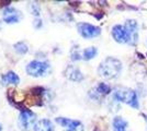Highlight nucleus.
Returning a JSON list of instances; mask_svg holds the SVG:
<instances>
[{"label":"nucleus","instance_id":"f257e3e1","mask_svg":"<svg viewBox=\"0 0 147 131\" xmlns=\"http://www.w3.org/2000/svg\"><path fill=\"white\" fill-rule=\"evenodd\" d=\"M121 70H122V63L117 58L108 57L99 65L98 73L103 79L111 80V79H115L121 73Z\"/></svg>","mask_w":147,"mask_h":131},{"label":"nucleus","instance_id":"f03ea898","mask_svg":"<svg viewBox=\"0 0 147 131\" xmlns=\"http://www.w3.org/2000/svg\"><path fill=\"white\" fill-rule=\"evenodd\" d=\"M113 98L117 102H121L124 104H127L133 108H138L140 104H138V97L137 94L134 90L129 88V87H117L113 91Z\"/></svg>","mask_w":147,"mask_h":131},{"label":"nucleus","instance_id":"7ed1b4c3","mask_svg":"<svg viewBox=\"0 0 147 131\" xmlns=\"http://www.w3.org/2000/svg\"><path fill=\"white\" fill-rule=\"evenodd\" d=\"M18 122L22 131H30L36 125V115L30 109H22L19 115Z\"/></svg>","mask_w":147,"mask_h":131},{"label":"nucleus","instance_id":"20e7f679","mask_svg":"<svg viewBox=\"0 0 147 131\" xmlns=\"http://www.w3.org/2000/svg\"><path fill=\"white\" fill-rule=\"evenodd\" d=\"M49 71V65L42 60H32L26 66V73L33 78L44 76Z\"/></svg>","mask_w":147,"mask_h":131},{"label":"nucleus","instance_id":"39448f33","mask_svg":"<svg viewBox=\"0 0 147 131\" xmlns=\"http://www.w3.org/2000/svg\"><path fill=\"white\" fill-rule=\"evenodd\" d=\"M78 33L84 38H93L101 34V29L96 25L89 24L86 22H80L77 24Z\"/></svg>","mask_w":147,"mask_h":131},{"label":"nucleus","instance_id":"423d86ee","mask_svg":"<svg viewBox=\"0 0 147 131\" xmlns=\"http://www.w3.org/2000/svg\"><path fill=\"white\" fill-rule=\"evenodd\" d=\"M127 34V44L135 45L138 41V25L135 20H127L124 24Z\"/></svg>","mask_w":147,"mask_h":131},{"label":"nucleus","instance_id":"0eeeda50","mask_svg":"<svg viewBox=\"0 0 147 131\" xmlns=\"http://www.w3.org/2000/svg\"><path fill=\"white\" fill-rule=\"evenodd\" d=\"M55 120L66 131H84V125L79 120L65 118V117H57Z\"/></svg>","mask_w":147,"mask_h":131},{"label":"nucleus","instance_id":"6e6552de","mask_svg":"<svg viewBox=\"0 0 147 131\" xmlns=\"http://www.w3.org/2000/svg\"><path fill=\"white\" fill-rule=\"evenodd\" d=\"M22 18V14L20 13V11H18L16 8H6L2 12V19L6 22L7 24H14L18 23L19 21Z\"/></svg>","mask_w":147,"mask_h":131},{"label":"nucleus","instance_id":"1a4fd4ad","mask_svg":"<svg viewBox=\"0 0 147 131\" xmlns=\"http://www.w3.org/2000/svg\"><path fill=\"white\" fill-rule=\"evenodd\" d=\"M112 36L117 43H127V34H126V30H125L124 25H114L112 27Z\"/></svg>","mask_w":147,"mask_h":131},{"label":"nucleus","instance_id":"9d476101","mask_svg":"<svg viewBox=\"0 0 147 131\" xmlns=\"http://www.w3.org/2000/svg\"><path fill=\"white\" fill-rule=\"evenodd\" d=\"M65 76L68 80L74 82H80L84 80V74L81 73L79 69L75 66H68L65 70Z\"/></svg>","mask_w":147,"mask_h":131},{"label":"nucleus","instance_id":"9b49d317","mask_svg":"<svg viewBox=\"0 0 147 131\" xmlns=\"http://www.w3.org/2000/svg\"><path fill=\"white\" fill-rule=\"evenodd\" d=\"M91 92H92L91 97L98 98V97H101V96H104V95H108L111 92V87L108 84L101 82V83H99L98 85L92 90Z\"/></svg>","mask_w":147,"mask_h":131},{"label":"nucleus","instance_id":"f8f14e48","mask_svg":"<svg viewBox=\"0 0 147 131\" xmlns=\"http://www.w3.org/2000/svg\"><path fill=\"white\" fill-rule=\"evenodd\" d=\"M1 83L2 84H12V85H18L20 83V78L19 75L13 72V71H9L6 74L1 76Z\"/></svg>","mask_w":147,"mask_h":131},{"label":"nucleus","instance_id":"ddd939ff","mask_svg":"<svg viewBox=\"0 0 147 131\" xmlns=\"http://www.w3.org/2000/svg\"><path fill=\"white\" fill-rule=\"evenodd\" d=\"M34 131H54V125L49 119H41L34 126Z\"/></svg>","mask_w":147,"mask_h":131},{"label":"nucleus","instance_id":"4468645a","mask_svg":"<svg viewBox=\"0 0 147 131\" xmlns=\"http://www.w3.org/2000/svg\"><path fill=\"white\" fill-rule=\"evenodd\" d=\"M113 131H127V121L124 120L122 117H115L113 119Z\"/></svg>","mask_w":147,"mask_h":131},{"label":"nucleus","instance_id":"2eb2a0df","mask_svg":"<svg viewBox=\"0 0 147 131\" xmlns=\"http://www.w3.org/2000/svg\"><path fill=\"white\" fill-rule=\"evenodd\" d=\"M97 54H98V49L96 48V47H88L86 49H84L82 51V59L84 60H91L92 58H94V57L97 56Z\"/></svg>","mask_w":147,"mask_h":131},{"label":"nucleus","instance_id":"dca6fc26","mask_svg":"<svg viewBox=\"0 0 147 131\" xmlns=\"http://www.w3.org/2000/svg\"><path fill=\"white\" fill-rule=\"evenodd\" d=\"M13 48L16 50V53L19 54V55H24L29 51V47L28 45L24 43V42H18V43L14 44Z\"/></svg>","mask_w":147,"mask_h":131},{"label":"nucleus","instance_id":"f3484780","mask_svg":"<svg viewBox=\"0 0 147 131\" xmlns=\"http://www.w3.org/2000/svg\"><path fill=\"white\" fill-rule=\"evenodd\" d=\"M29 10L31 11V13L35 17H38L40 15V6L36 5L35 2H31L29 3Z\"/></svg>","mask_w":147,"mask_h":131},{"label":"nucleus","instance_id":"a211bd4d","mask_svg":"<svg viewBox=\"0 0 147 131\" xmlns=\"http://www.w3.org/2000/svg\"><path fill=\"white\" fill-rule=\"evenodd\" d=\"M80 59H82V54H80L77 48H74L71 50V60L77 61V60H80Z\"/></svg>","mask_w":147,"mask_h":131},{"label":"nucleus","instance_id":"6ab92c4d","mask_svg":"<svg viewBox=\"0 0 147 131\" xmlns=\"http://www.w3.org/2000/svg\"><path fill=\"white\" fill-rule=\"evenodd\" d=\"M33 24H34V27H35V29L41 27V26H42V20H41V19H35V20H34V23H33Z\"/></svg>","mask_w":147,"mask_h":131},{"label":"nucleus","instance_id":"aec40b11","mask_svg":"<svg viewBox=\"0 0 147 131\" xmlns=\"http://www.w3.org/2000/svg\"><path fill=\"white\" fill-rule=\"evenodd\" d=\"M1 130H2V128H1V126H0V131H1Z\"/></svg>","mask_w":147,"mask_h":131},{"label":"nucleus","instance_id":"412c9836","mask_svg":"<svg viewBox=\"0 0 147 131\" xmlns=\"http://www.w3.org/2000/svg\"><path fill=\"white\" fill-rule=\"evenodd\" d=\"M146 120H147V116H146Z\"/></svg>","mask_w":147,"mask_h":131}]
</instances>
